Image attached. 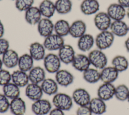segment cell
I'll use <instances>...</instances> for the list:
<instances>
[{
    "instance_id": "48",
    "label": "cell",
    "mask_w": 129,
    "mask_h": 115,
    "mask_svg": "<svg viewBox=\"0 0 129 115\" xmlns=\"http://www.w3.org/2000/svg\"><path fill=\"white\" fill-rule=\"evenodd\" d=\"M128 103H129V94H128V98H127V99Z\"/></svg>"
},
{
    "instance_id": "9",
    "label": "cell",
    "mask_w": 129,
    "mask_h": 115,
    "mask_svg": "<svg viewBox=\"0 0 129 115\" xmlns=\"http://www.w3.org/2000/svg\"><path fill=\"white\" fill-rule=\"evenodd\" d=\"M76 54L73 47L68 44H64L61 46L57 54L61 62L66 65L72 64Z\"/></svg>"
},
{
    "instance_id": "24",
    "label": "cell",
    "mask_w": 129,
    "mask_h": 115,
    "mask_svg": "<svg viewBox=\"0 0 129 115\" xmlns=\"http://www.w3.org/2000/svg\"><path fill=\"white\" fill-rule=\"evenodd\" d=\"M25 20L30 25H37L42 18L38 7L32 6L25 12Z\"/></svg>"
},
{
    "instance_id": "18",
    "label": "cell",
    "mask_w": 129,
    "mask_h": 115,
    "mask_svg": "<svg viewBox=\"0 0 129 115\" xmlns=\"http://www.w3.org/2000/svg\"><path fill=\"white\" fill-rule=\"evenodd\" d=\"M46 49L43 43L34 42L30 44L29 48V53L34 61L43 60L44 58Z\"/></svg>"
},
{
    "instance_id": "46",
    "label": "cell",
    "mask_w": 129,
    "mask_h": 115,
    "mask_svg": "<svg viewBox=\"0 0 129 115\" xmlns=\"http://www.w3.org/2000/svg\"><path fill=\"white\" fill-rule=\"evenodd\" d=\"M3 61H2V58L0 57V70L1 69L3 68Z\"/></svg>"
},
{
    "instance_id": "32",
    "label": "cell",
    "mask_w": 129,
    "mask_h": 115,
    "mask_svg": "<svg viewBox=\"0 0 129 115\" xmlns=\"http://www.w3.org/2000/svg\"><path fill=\"white\" fill-rule=\"evenodd\" d=\"M70 24L64 19H59L54 23V32L55 34L63 37L69 34Z\"/></svg>"
},
{
    "instance_id": "15",
    "label": "cell",
    "mask_w": 129,
    "mask_h": 115,
    "mask_svg": "<svg viewBox=\"0 0 129 115\" xmlns=\"http://www.w3.org/2000/svg\"><path fill=\"white\" fill-rule=\"evenodd\" d=\"M25 93L26 96L33 101L42 98L44 94L40 84L30 82L25 87Z\"/></svg>"
},
{
    "instance_id": "20",
    "label": "cell",
    "mask_w": 129,
    "mask_h": 115,
    "mask_svg": "<svg viewBox=\"0 0 129 115\" xmlns=\"http://www.w3.org/2000/svg\"><path fill=\"white\" fill-rule=\"evenodd\" d=\"M26 109L25 101L20 96L10 100L9 110L13 115H24Z\"/></svg>"
},
{
    "instance_id": "34",
    "label": "cell",
    "mask_w": 129,
    "mask_h": 115,
    "mask_svg": "<svg viewBox=\"0 0 129 115\" xmlns=\"http://www.w3.org/2000/svg\"><path fill=\"white\" fill-rule=\"evenodd\" d=\"M83 78L88 83H96L100 80V71L95 68H89L83 72Z\"/></svg>"
},
{
    "instance_id": "26",
    "label": "cell",
    "mask_w": 129,
    "mask_h": 115,
    "mask_svg": "<svg viewBox=\"0 0 129 115\" xmlns=\"http://www.w3.org/2000/svg\"><path fill=\"white\" fill-rule=\"evenodd\" d=\"M95 44V39L90 34L85 33L78 38L77 46L78 49L83 52L90 51Z\"/></svg>"
},
{
    "instance_id": "39",
    "label": "cell",
    "mask_w": 129,
    "mask_h": 115,
    "mask_svg": "<svg viewBox=\"0 0 129 115\" xmlns=\"http://www.w3.org/2000/svg\"><path fill=\"white\" fill-rule=\"evenodd\" d=\"M10 99L3 93H0V113H4L10 109Z\"/></svg>"
},
{
    "instance_id": "45",
    "label": "cell",
    "mask_w": 129,
    "mask_h": 115,
    "mask_svg": "<svg viewBox=\"0 0 129 115\" xmlns=\"http://www.w3.org/2000/svg\"><path fill=\"white\" fill-rule=\"evenodd\" d=\"M124 46H125V48L126 51L129 52V37L125 41Z\"/></svg>"
},
{
    "instance_id": "7",
    "label": "cell",
    "mask_w": 129,
    "mask_h": 115,
    "mask_svg": "<svg viewBox=\"0 0 129 115\" xmlns=\"http://www.w3.org/2000/svg\"><path fill=\"white\" fill-rule=\"evenodd\" d=\"M73 101L79 106L88 105L91 99L89 92L83 88L75 89L72 95Z\"/></svg>"
},
{
    "instance_id": "2",
    "label": "cell",
    "mask_w": 129,
    "mask_h": 115,
    "mask_svg": "<svg viewBox=\"0 0 129 115\" xmlns=\"http://www.w3.org/2000/svg\"><path fill=\"white\" fill-rule=\"evenodd\" d=\"M115 36L110 30L100 31L95 38V43L98 49L103 50L113 44Z\"/></svg>"
},
{
    "instance_id": "38",
    "label": "cell",
    "mask_w": 129,
    "mask_h": 115,
    "mask_svg": "<svg viewBox=\"0 0 129 115\" xmlns=\"http://www.w3.org/2000/svg\"><path fill=\"white\" fill-rule=\"evenodd\" d=\"M11 82V73L7 70H0V86H4Z\"/></svg>"
},
{
    "instance_id": "41",
    "label": "cell",
    "mask_w": 129,
    "mask_h": 115,
    "mask_svg": "<svg viewBox=\"0 0 129 115\" xmlns=\"http://www.w3.org/2000/svg\"><path fill=\"white\" fill-rule=\"evenodd\" d=\"M92 114L88 105L79 106L76 110V115H92Z\"/></svg>"
},
{
    "instance_id": "5",
    "label": "cell",
    "mask_w": 129,
    "mask_h": 115,
    "mask_svg": "<svg viewBox=\"0 0 129 115\" xmlns=\"http://www.w3.org/2000/svg\"><path fill=\"white\" fill-rule=\"evenodd\" d=\"M64 44L63 37L55 33L44 38L43 42L46 50L51 51L58 50Z\"/></svg>"
},
{
    "instance_id": "14",
    "label": "cell",
    "mask_w": 129,
    "mask_h": 115,
    "mask_svg": "<svg viewBox=\"0 0 129 115\" xmlns=\"http://www.w3.org/2000/svg\"><path fill=\"white\" fill-rule=\"evenodd\" d=\"M19 56L16 50L11 48L9 49L2 55V59L3 65L8 69L16 67L18 66Z\"/></svg>"
},
{
    "instance_id": "47",
    "label": "cell",
    "mask_w": 129,
    "mask_h": 115,
    "mask_svg": "<svg viewBox=\"0 0 129 115\" xmlns=\"http://www.w3.org/2000/svg\"><path fill=\"white\" fill-rule=\"evenodd\" d=\"M126 16L129 19V8L126 10Z\"/></svg>"
},
{
    "instance_id": "49",
    "label": "cell",
    "mask_w": 129,
    "mask_h": 115,
    "mask_svg": "<svg viewBox=\"0 0 129 115\" xmlns=\"http://www.w3.org/2000/svg\"><path fill=\"white\" fill-rule=\"evenodd\" d=\"M128 32H129V26H128Z\"/></svg>"
},
{
    "instance_id": "36",
    "label": "cell",
    "mask_w": 129,
    "mask_h": 115,
    "mask_svg": "<svg viewBox=\"0 0 129 115\" xmlns=\"http://www.w3.org/2000/svg\"><path fill=\"white\" fill-rule=\"evenodd\" d=\"M128 94L129 89L126 85L122 84L115 87L114 96L118 100L120 101L127 100Z\"/></svg>"
},
{
    "instance_id": "13",
    "label": "cell",
    "mask_w": 129,
    "mask_h": 115,
    "mask_svg": "<svg viewBox=\"0 0 129 115\" xmlns=\"http://www.w3.org/2000/svg\"><path fill=\"white\" fill-rule=\"evenodd\" d=\"M37 26L38 33L44 38L53 33L54 23L49 18H42Z\"/></svg>"
},
{
    "instance_id": "23",
    "label": "cell",
    "mask_w": 129,
    "mask_h": 115,
    "mask_svg": "<svg viewBox=\"0 0 129 115\" xmlns=\"http://www.w3.org/2000/svg\"><path fill=\"white\" fill-rule=\"evenodd\" d=\"M119 72L112 66H106L100 71V80L103 83H112L118 77Z\"/></svg>"
},
{
    "instance_id": "37",
    "label": "cell",
    "mask_w": 129,
    "mask_h": 115,
    "mask_svg": "<svg viewBox=\"0 0 129 115\" xmlns=\"http://www.w3.org/2000/svg\"><path fill=\"white\" fill-rule=\"evenodd\" d=\"M34 0H16L15 7L19 11L25 12L31 7L33 6Z\"/></svg>"
},
{
    "instance_id": "50",
    "label": "cell",
    "mask_w": 129,
    "mask_h": 115,
    "mask_svg": "<svg viewBox=\"0 0 129 115\" xmlns=\"http://www.w3.org/2000/svg\"><path fill=\"white\" fill-rule=\"evenodd\" d=\"M1 1H2V0H0V2H1Z\"/></svg>"
},
{
    "instance_id": "11",
    "label": "cell",
    "mask_w": 129,
    "mask_h": 115,
    "mask_svg": "<svg viewBox=\"0 0 129 115\" xmlns=\"http://www.w3.org/2000/svg\"><path fill=\"white\" fill-rule=\"evenodd\" d=\"M74 75L68 70L60 69L55 73V80L59 86L67 87L71 85L74 81Z\"/></svg>"
},
{
    "instance_id": "28",
    "label": "cell",
    "mask_w": 129,
    "mask_h": 115,
    "mask_svg": "<svg viewBox=\"0 0 129 115\" xmlns=\"http://www.w3.org/2000/svg\"><path fill=\"white\" fill-rule=\"evenodd\" d=\"M105 101L98 97L91 98L88 105L93 114L101 115L106 111V104Z\"/></svg>"
},
{
    "instance_id": "12",
    "label": "cell",
    "mask_w": 129,
    "mask_h": 115,
    "mask_svg": "<svg viewBox=\"0 0 129 115\" xmlns=\"http://www.w3.org/2000/svg\"><path fill=\"white\" fill-rule=\"evenodd\" d=\"M115 87L112 83H103L98 87L97 97L104 101H108L114 96Z\"/></svg>"
},
{
    "instance_id": "51",
    "label": "cell",
    "mask_w": 129,
    "mask_h": 115,
    "mask_svg": "<svg viewBox=\"0 0 129 115\" xmlns=\"http://www.w3.org/2000/svg\"><path fill=\"white\" fill-rule=\"evenodd\" d=\"M13 1H14V0H13ZM15 1H16V0H15Z\"/></svg>"
},
{
    "instance_id": "31",
    "label": "cell",
    "mask_w": 129,
    "mask_h": 115,
    "mask_svg": "<svg viewBox=\"0 0 129 115\" xmlns=\"http://www.w3.org/2000/svg\"><path fill=\"white\" fill-rule=\"evenodd\" d=\"M20 87L11 82L2 87L3 93L10 100L20 96Z\"/></svg>"
},
{
    "instance_id": "25",
    "label": "cell",
    "mask_w": 129,
    "mask_h": 115,
    "mask_svg": "<svg viewBox=\"0 0 129 115\" xmlns=\"http://www.w3.org/2000/svg\"><path fill=\"white\" fill-rule=\"evenodd\" d=\"M109 29L114 36L123 37L128 32V26L123 20L113 21Z\"/></svg>"
},
{
    "instance_id": "35",
    "label": "cell",
    "mask_w": 129,
    "mask_h": 115,
    "mask_svg": "<svg viewBox=\"0 0 129 115\" xmlns=\"http://www.w3.org/2000/svg\"><path fill=\"white\" fill-rule=\"evenodd\" d=\"M56 12L65 15L71 12L73 4L71 0H56L54 3Z\"/></svg>"
},
{
    "instance_id": "1",
    "label": "cell",
    "mask_w": 129,
    "mask_h": 115,
    "mask_svg": "<svg viewBox=\"0 0 129 115\" xmlns=\"http://www.w3.org/2000/svg\"><path fill=\"white\" fill-rule=\"evenodd\" d=\"M73 100L70 95L62 92H57L53 96L52 103L54 107L63 111L70 110L73 105Z\"/></svg>"
},
{
    "instance_id": "16",
    "label": "cell",
    "mask_w": 129,
    "mask_h": 115,
    "mask_svg": "<svg viewBox=\"0 0 129 115\" xmlns=\"http://www.w3.org/2000/svg\"><path fill=\"white\" fill-rule=\"evenodd\" d=\"M71 64L75 70L82 73L89 69L91 66L88 55L82 53L76 54Z\"/></svg>"
},
{
    "instance_id": "27",
    "label": "cell",
    "mask_w": 129,
    "mask_h": 115,
    "mask_svg": "<svg viewBox=\"0 0 129 115\" xmlns=\"http://www.w3.org/2000/svg\"><path fill=\"white\" fill-rule=\"evenodd\" d=\"M43 93L47 95H54L58 92V85L55 79L46 78L40 84Z\"/></svg>"
},
{
    "instance_id": "42",
    "label": "cell",
    "mask_w": 129,
    "mask_h": 115,
    "mask_svg": "<svg viewBox=\"0 0 129 115\" xmlns=\"http://www.w3.org/2000/svg\"><path fill=\"white\" fill-rule=\"evenodd\" d=\"M48 115H64V111L58 109L57 108L54 107L50 111Z\"/></svg>"
},
{
    "instance_id": "10",
    "label": "cell",
    "mask_w": 129,
    "mask_h": 115,
    "mask_svg": "<svg viewBox=\"0 0 129 115\" xmlns=\"http://www.w3.org/2000/svg\"><path fill=\"white\" fill-rule=\"evenodd\" d=\"M106 13L113 21L123 20L126 16V9L118 3H113L108 7Z\"/></svg>"
},
{
    "instance_id": "3",
    "label": "cell",
    "mask_w": 129,
    "mask_h": 115,
    "mask_svg": "<svg viewBox=\"0 0 129 115\" xmlns=\"http://www.w3.org/2000/svg\"><path fill=\"white\" fill-rule=\"evenodd\" d=\"M91 65L98 70H102L107 66L108 60L105 53L99 49L90 51L88 55Z\"/></svg>"
},
{
    "instance_id": "44",
    "label": "cell",
    "mask_w": 129,
    "mask_h": 115,
    "mask_svg": "<svg viewBox=\"0 0 129 115\" xmlns=\"http://www.w3.org/2000/svg\"><path fill=\"white\" fill-rule=\"evenodd\" d=\"M5 33V27L2 21L0 20V38L3 37Z\"/></svg>"
},
{
    "instance_id": "30",
    "label": "cell",
    "mask_w": 129,
    "mask_h": 115,
    "mask_svg": "<svg viewBox=\"0 0 129 115\" xmlns=\"http://www.w3.org/2000/svg\"><path fill=\"white\" fill-rule=\"evenodd\" d=\"M34 61L29 53H24L19 56L17 66L19 70L27 73L34 67Z\"/></svg>"
},
{
    "instance_id": "29",
    "label": "cell",
    "mask_w": 129,
    "mask_h": 115,
    "mask_svg": "<svg viewBox=\"0 0 129 115\" xmlns=\"http://www.w3.org/2000/svg\"><path fill=\"white\" fill-rule=\"evenodd\" d=\"M38 8L43 17L50 19L56 12L54 3L50 0H43Z\"/></svg>"
},
{
    "instance_id": "6",
    "label": "cell",
    "mask_w": 129,
    "mask_h": 115,
    "mask_svg": "<svg viewBox=\"0 0 129 115\" xmlns=\"http://www.w3.org/2000/svg\"><path fill=\"white\" fill-rule=\"evenodd\" d=\"M52 109V103L47 99L41 98L33 101L31 110L35 115H46Z\"/></svg>"
},
{
    "instance_id": "17",
    "label": "cell",
    "mask_w": 129,
    "mask_h": 115,
    "mask_svg": "<svg viewBox=\"0 0 129 115\" xmlns=\"http://www.w3.org/2000/svg\"><path fill=\"white\" fill-rule=\"evenodd\" d=\"M100 9V4L97 0H83L80 5L81 12L87 16L96 14Z\"/></svg>"
},
{
    "instance_id": "4",
    "label": "cell",
    "mask_w": 129,
    "mask_h": 115,
    "mask_svg": "<svg viewBox=\"0 0 129 115\" xmlns=\"http://www.w3.org/2000/svg\"><path fill=\"white\" fill-rule=\"evenodd\" d=\"M43 61L44 68L49 73L55 74L60 69L61 62L56 54L52 52L46 54Z\"/></svg>"
},
{
    "instance_id": "33",
    "label": "cell",
    "mask_w": 129,
    "mask_h": 115,
    "mask_svg": "<svg viewBox=\"0 0 129 115\" xmlns=\"http://www.w3.org/2000/svg\"><path fill=\"white\" fill-rule=\"evenodd\" d=\"M112 66L119 73L126 71L129 66V62L126 58L122 55L115 56L111 61Z\"/></svg>"
},
{
    "instance_id": "43",
    "label": "cell",
    "mask_w": 129,
    "mask_h": 115,
    "mask_svg": "<svg viewBox=\"0 0 129 115\" xmlns=\"http://www.w3.org/2000/svg\"><path fill=\"white\" fill-rule=\"evenodd\" d=\"M118 3L125 9L129 8V0H117Z\"/></svg>"
},
{
    "instance_id": "8",
    "label": "cell",
    "mask_w": 129,
    "mask_h": 115,
    "mask_svg": "<svg viewBox=\"0 0 129 115\" xmlns=\"http://www.w3.org/2000/svg\"><path fill=\"white\" fill-rule=\"evenodd\" d=\"M112 20L106 12H99L96 13L94 18V23L96 28L100 31L109 29Z\"/></svg>"
},
{
    "instance_id": "22",
    "label": "cell",
    "mask_w": 129,
    "mask_h": 115,
    "mask_svg": "<svg viewBox=\"0 0 129 115\" xmlns=\"http://www.w3.org/2000/svg\"><path fill=\"white\" fill-rule=\"evenodd\" d=\"M11 82L20 88L25 87L30 83L28 74L19 69L15 70L11 73Z\"/></svg>"
},
{
    "instance_id": "21",
    "label": "cell",
    "mask_w": 129,
    "mask_h": 115,
    "mask_svg": "<svg viewBox=\"0 0 129 115\" xmlns=\"http://www.w3.org/2000/svg\"><path fill=\"white\" fill-rule=\"evenodd\" d=\"M46 71L40 66L33 67L28 73L30 83L40 84L46 78Z\"/></svg>"
},
{
    "instance_id": "40",
    "label": "cell",
    "mask_w": 129,
    "mask_h": 115,
    "mask_svg": "<svg viewBox=\"0 0 129 115\" xmlns=\"http://www.w3.org/2000/svg\"><path fill=\"white\" fill-rule=\"evenodd\" d=\"M10 49L9 41L3 37L0 38V55H2Z\"/></svg>"
},
{
    "instance_id": "19",
    "label": "cell",
    "mask_w": 129,
    "mask_h": 115,
    "mask_svg": "<svg viewBox=\"0 0 129 115\" xmlns=\"http://www.w3.org/2000/svg\"><path fill=\"white\" fill-rule=\"evenodd\" d=\"M87 26L82 20H76L70 24L69 34L73 38H79L86 33Z\"/></svg>"
}]
</instances>
